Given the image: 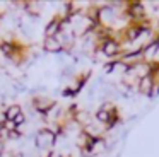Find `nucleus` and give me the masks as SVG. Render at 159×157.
I'll return each instance as SVG.
<instances>
[{
	"label": "nucleus",
	"instance_id": "f257e3e1",
	"mask_svg": "<svg viewBox=\"0 0 159 157\" xmlns=\"http://www.w3.org/2000/svg\"><path fill=\"white\" fill-rule=\"evenodd\" d=\"M98 46L101 48L104 56L111 58V60H116V56H120V55L123 53V51H121V43L116 41L115 38H106V39H103Z\"/></svg>",
	"mask_w": 159,
	"mask_h": 157
},
{
	"label": "nucleus",
	"instance_id": "f03ea898",
	"mask_svg": "<svg viewBox=\"0 0 159 157\" xmlns=\"http://www.w3.org/2000/svg\"><path fill=\"white\" fill-rule=\"evenodd\" d=\"M57 142V135L50 126H45V128H39L36 132V147L39 149H50L53 143Z\"/></svg>",
	"mask_w": 159,
	"mask_h": 157
},
{
	"label": "nucleus",
	"instance_id": "7ed1b4c3",
	"mask_svg": "<svg viewBox=\"0 0 159 157\" xmlns=\"http://www.w3.org/2000/svg\"><path fill=\"white\" fill-rule=\"evenodd\" d=\"M55 106H57V102L53 101V99L46 97V96H36V97H33V108H34V111H38L39 114L46 116Z\"/></svg>",
	"mask_w": 159,
	"mask_h": 157
},
{
	"label": "nucleus",
	"instance_id": "20e7f679",
	"mask_svg": "<svg viewBox=\"0 0 159 157\" xmlns=\"http://www.w3.org/2000/svg\"><path fill=\"white\" fill-rule=\"evenodd\" d=\"M62 31V17H53L45 26V38H57Z\"/></svg>",
	"mask_w": 159,
	"mask_h": 157
},
{
	"label": "nucleus",
	"instance_id": "39448f33",
	"mask_svg": "<svg viewBox=\"0 0 159 157\" xmlns=\"http://www.w3.org/2000/svg\"><path fill=\"white\" fill-rule=\"evenodd\" d=\"M137 91L140 92V94L147 96L149 99H152V91H154V82H152L151 75H147V77L140 78V80L137 82Z\"/></svg>",
	"mask_w": 159,
	"mask_h": 157
},
{
	"label": "nucleus",
	"instance_id": "423d86ee",
	"mask_svg": "<svg viewBox=\"0 0 159 157\" xmlns=\"http://www.w3.org/2000/svg\"><path fill=\"white\" fill-rule=\"evenodd\" d=\"M43 48H45V51H48V53H60V51L63 50V44L60 43L57 38H45Z\"/></svg>",
	"mask_w": 159,
	"mask_h": 157
},
{
	"label": "nucleus",
	"instance_id": "0eeeda50",
	"mask_svg": "<svg viewBox=\"0 0 159 157\" xmlns=\"http://www.w3.org/2000/svg\"><path fill=\"white\" fill-rule=\"evenodd\" d=\"M22 9L28 14H31V16H38L39 10H41V3L39 2H24L22 3Z\"/></svg>",
	"mask_w": 159,
	"mask_h": 157
},
{
	"label": "nucleus",
	"instance_id": "6e6552de",
	"mask_svg": "<svg viewBox=\"0 0 159 157\" xmlns=\"http://www.w3.org/2000/svg\"><path fill=\"white\" fill-rule=\"evenodd\" d=\"M21 113H22V108H21L19 104H11L9 108H5V114H7V119H11V121H14V119L17 118Z\"/></svg>",
	"mask_w": 159,
	"mask_h": 157
},
{
	"label": "nucleus",
	"instance_id": "1a4fd4ad",
	"mask_svg": "<svg viewBox=\"0 0 159 157\" xmlns=\"http://www.w3.org/2000/svg\"><path fill=\"white\" fill-rule=\"evenodd\" d=\"M24 121H26V114H24V113H21V114H19L17 118L14 119V123L17 125V128H19V130H21V125H24Z\"/></svg>",
	"mask_w": 159,
	"mask_h": 157
},
{
	"label": "nucleus",
	"instance_id": "9d476101",
	"mask_svg": "<svg viewBox=\"0 0 159 157\" xmlns=\"http://www.w3.org/2000/svg\"><path fill=\"white\" fill-rule=\"evenodd\" d=\"M7 114H5V109H0V126H4L7 123Z\"/></svg>",
	"mask_w": 159,
	"mask_h": 157
},
{
	"label": "nucleus",
	"instance_id": "9b49d317",
	"mask_svg": "<svg viewBox=\"0 0 159 157\" xmlns=\"http://www.w3.org/2000/svg\"><path fill=\"white\" fill-rule=\"evenodd\" d=\"M4 152H5V143L2 142V140H0V157L4 155Z\"/></svg>",
	"mask_w": 159,
	"mask_h": 157
}]
</instances>
